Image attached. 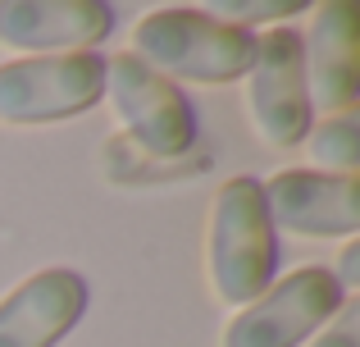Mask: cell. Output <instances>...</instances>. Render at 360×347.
<instances>
[{"label": "cell", "mask_w": 360, "mask_h": 347, "mask_svg": "<svg viewBox=\"0 0 360 347\" xmlns=\"http://www.w3.org/2000/svg\"><path fill=\"white\" fill-rule=\"evenodd\" d=\"M347 293L324 265H301L288 279L269 284L233 324L224 329V347H301L315 329H324L342 311Z\"/></svg>", "instance_id": "5"}, {"label": "cell", "mask_w": 360, "mask_h": 347, "mask_svg": "<svg viewBox=\"0 0 360 347\" xmlns=\"http://www.w3.org/2000/svg\"><path fill=\"white\" fill-rule=\"evenodd\" d=\"M115 32V9L101 0H5L0 46L23 55H73L96 51Z\"/></svg>", "instance_id": "9"}, {"label": "cell", "mask_w": 360, "mask_h": 347, "mask_svg": "<svg viewBox=\"0 0 360 347\" xmlns=\"http://www.w3.org/2000/svg\"><path fill=\"white\" fill-rule=\"evenodd\" d=\"M278 242L255 178H229L210 215V279L229 306H251L274 284Z\"/></svg>", "instance_id": "2"}, {"label": "cell", "mask_w": 360, "mask_h": 347, "mask_svg": "<svg viewBox=\"0 0 360 347\" xmlns=\"http://www.w3.org/2000/svg\"><path fill=\"white\" fill-rule=\"evenodd\" d=\"M251 119L260 137L278 151L301 146L310 124V96H306V60H301V32L288 23L255 37L251 60Z\"/></svg>", "instance_id": "6"}, {"label": "cell", "mask_w": 360, "mask_h": 347, "mask_svg": "<svg viewBox=\"0 0 360 347\" xmlns=\"http://www.w3.org/2000/svg\"><path fill=\"white\" fill-rule=\"evenodd\" d=\"M333 279L342 284V293H347V288H356V284H360V242H347V247H342V260H338Z\"/></svg>", "instance_id": "14"}, {"label": "cell", "mask_w": 360, "mask_h": 347, "mask_svg": "<svg viewBox=\"0 0 360 347\" xmlns=\"http://www.w3.org/2000/svg\"><path fill=\"white\" fill-rule=\"evenodd\" d=\"M132 55L165 73L169 82H233L251 73L255 60V37L246 27L219 23L205 9L192 5H169L150 9L137 27H132Z\"/></svg>", "instance_id": "1"}, {"label": "cell", "mask_w": 360, "mask_h": 347, "mask_svg": "<svg viewBox=\"0 0 360 347\" xmlns=\"http://www.w3.org/2000/svg\"><path fill=\"white\" fill-rule=\"evenodd\" d=\"M310 110L352 115L360 101V9L352 0H328L315 9V23L301 37Z\"/></svg>", "instance_id": "8"}, {"label": "cell", "mask_w": 360, "mask_h": 347, "mask_svg": "<svg viewBox=\"0 0 360 347\" xmlns=\"http://www.w3.org/2000/svg\"><path fill=\"white\" fill-rule=\"evenodd\" d=\"M306 151H310V160L324 165V170L356 178V170H360V119L356 115L324 119L319 128L306 133Z\"/></svg>", "instance_id": "11"}, {"label": "cell", "mask_w": 360, "mask_h": 347, "mask_svg": "<svg viewBox=\"0 0 360 347\" xmlns=\"http://www.w3.org/2000/svg\"><path fill=\"white\" fill-rule=\"evenodd\" d=\"M310 347H360V302H342V311L324 324Z\"/></svg>", "instance_id": "13"}, {"label": "cell", "mask_w": 360, "mask_h": 347, "mask_svg": "<svg viewBox=\"0 0 360 347\" xmlns=\"http://www.w3.org/2000/svg\"><path fill=\"white\" fill-rule=\"evenodd\" d=\"M87 311L82 275L55 265L23 279L0 302V347H55Z\"/></svg>", "instance_id": "10"}, {"label": "cell", "mask_w": 360, "mask_h": 347, "mask_svg": "<svg viewBox=\"0 0 360 347\" xmlns=\"http://www.w3.org/2000/svg\"><path fill=\"white\" fill-rule=\"evenodd\" d=\"M105 92L110 106L128 128V142L150 160H178L196 146V115L178 82L141 64L132 51L110 55L105 69Z\"/></svg>", "instance_id": "4"}, {"label": "cell", "mask_w": 360, "mask_h": 347, "mask_svg": "<svg viewBox=\"0 0 360 347\" xmlns=\"http://www.w3.org/2000/svg\"><path fill=\"white\" fill-rule=\"evenodd\" d=\"M110 60L101 51L27 55L0 64V124H60L105 96Z\"/></svg>", "instance_id": "3"}, {"label": "cell", "mask_w": 360, "mask_h": 347, "mask_svg": "<svg viewBox=\"0 0 360 347\" xmlns=\"http://www.w3.org/2000/svg\"><path fill=\"white\" fill-rule=\"evenodd\" d=\"M306 9V0H214L205 14L219 18V23H283V18H297Z\"/></svg>", "instance_id": "12"}, {"label": "cell", "mask_w": 360, "mask_h": 347, "mask_svg": "<svg viewBox=\"0 0 360 347\" xmlns=\"http://www.w3.org/2000/svg\"><path fill=\"white\" fill-rule=\"evenodd\" d=\"M269 224L297 238H356L360 229V183L352 174L283 170L260 183Z\"/></svg>", "instance_id": "7"}]
</instances>
